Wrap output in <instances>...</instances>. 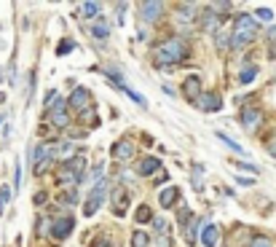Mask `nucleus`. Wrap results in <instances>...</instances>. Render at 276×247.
I'll return each mask as SVG.
<instances>
[{
    "label": "nucleus",
    "instance_id": "f257e3e1",
    "mask_svg": "<svg viewBox=\"0 0 276 247\" xmlns=\"http://www.w3.org/2000/svg\"><path fill=\"white\" fill-rule=\"evenodd\" d=\"M185 54H188V46H185L183 38H166L164 43H158L153 49V59L158 65H175V62L183 59Z\"/></svg>",
    "mask_w": 276,
    "mask_h": 247
},
{
    "label": "nucleus",
    "instance_id": "f03ea898",
    "mask_svg": "<svg viewBox=\"0 0 276 247\" xmlns=\"http://www.w3.org/2000/svg\"><path fill=\"white\" fill-rule=\"evenodd\" d=\"M255 35H258V22H255L250 14L236 16V30H233V41H231L233 49H242V46H247L250 41H255Z\"/></svg>",
    "mask_w": 276,
    "mask_h": 247
},
{
    "label": "nucleus",
    "instance_id": "7ed1b4c3",
    "mask_svg": "<svg viewBox=\"0 0 276 247\" xmlns=\"http://www.w3.org/2000/svg\"><path fill=\"white\" fill-rule=\"evenodd\" d=\"M105 191H108V183H105V180H97V186L91 188V194L86 199V207H83V215H86V218H91L94 212L99 210V204L105 199Z\"/></svg>",
    "mask_w": 276,
    "mask_h": 247
},
{
    "label": "nucleus",
    "instance_id": "20e7f679",
    "mask_svg": "<svg viewBox=\"0 0 276 247\" xmlns=\"http://www.w3.org/2000/svg\"><path fill=\"white\" fill-rule=\"evenodd\" d=\"M196 105L201 108V110H206V113H215V110H220V108H223V100L217 97L215 91H204L201 97L196 100Z\"/></svg>",
    "mask_w": 276,
    "mask_h": 247
},
{
    "label": "nucleus",
    "instance_id": "39448f33",
    "mask_svg": "<svg viewBox=\"0 0 276 247\" xmlns=\"http://www.w3.org/2000/svg\"><path fill=\"white\" fill-rule=\"evenodd\" d=\"M73 226H75L73 218H59V221L51 226V236H54V239H67L70 231H73Z\"/></svg>",
    "mask_w": 276,
    "mask_h": 247
},
{
    "label": "nucleus",
    "instance_id": "423d86ee",
    "mask_svg": "<svg viewBox=\"0 0 276 247\" xmlns=\"http://www.w3.org/2000/svg\"><path fill=\"white\" fill-rule=\"evenodd\" d=\"M183 94L188 100H198L201 97V78H198V75H190V78H185V83H183Z\"/></svg>",
    "mask_w": 276,
    "mask_h": 247
},
{
    "label": "nucleus",
    "instance_id": "0eeeda50",
    "mask_svg": "<svg viewBox=\"0 0 276 247\" xmlns=\"http://www.w3.org/2000/svg\"><path fill=\"white\" fill-rule=\"evenodd\" d=\"M51 121H54V127H67V123H70V118H67V102H64V100H56L54 102Z\"/></svg>",
    "mask_w": 276,
    "mask_h": 247
},
{
    "label": "nucleus",
    "instance_id": "6e6552de",
    "mask_svg": "<svg viewBox=\"0 0 276 247\" xmlns=\"http://www.w3.org/2000/svg\"><path fill=\"white\" fill-rule=\"evenodd\" d=\"M140 11H142V19H145V22H156V19L161 16V11H164V3H158V0H153V3H142L140 6Z\"/></svg>",
    "mask_w": 276,
    "mask_h": 247
},
{
    "label": "nucleus",
    "instance_id": "1a4fd4ad",
    "mask_svg": "<svg viewBox=\"0 0 276 247\" xmlns=\"http://www.w3.org/2000/svg\"><path fill=\"white\" fill-rule=\"evenodd\" d=\"M131 153H134V145H131L129 140L116 142V145H113V150H110L113 159H131Z\"/></svg>",
    "mask_w": 276,
    "mask_h": 247
},
{
    "label": "nucleus",
    "instance_id": "9d476101",
    "mask_svg": "<svg viewBox=\"0 0 276 247\" xmlns=\"http://www.w3.org/2000/svg\"><path fill=\"white\" fill-rule=\"evenodd\" d=\"M89 100H91V91L83 89V86H78V89L70 94V105H73V108H86Z\"/></svg>",
    "mask_w": 276,
    "mask_h": 247
},
{
    "label": "nucleus",
    "instance_id": "9b49d317",
    "mask_svg": "<svg viewBox=\"0 0 276 247\" xmlns=\"http://www.w3.org/2000/svg\"><path fill=\"white\" fill-rule=\"evenodd\" d=\"M217 239H220V229H217L215 223L204 226V231H201V242H204V247H215Z\"/></svg>",
    "mask_w": 276,
    "mask_h": 247
},
{
    "label": "nucleus",
    "instance_id": "f8f14e48",
    "mask_svg": "<svg viewBox=\"0 0 276 247\" xmlns=\"http://www.w3.org/2000/svg\"><path fill=\"white\" fill-rule=\"evenodd\" d=\"M126 199H129L126 188H116V191H113V204H116V215H123V212H126Z\"/></svg>",
    "mask_w": 276,
    "mask_h": 247
},
{
    "label": "nucleus",
    "instance_id": "ddd939ff",
    "mask_svg": "<svg viewBox=\"0 0 276 247\" xmlns=\"http://www.w3.org/2000/svg\"><path fill=\"white\" fill-rule=\"evenodd\" d=\"M260 110H255V108H247L244 113H242V123H244V127L247 129H255V127H258V123H260Z\"/></svg>",
    "mask_w": 276,
    "mask_h": 247
},
{
    "label": "nucleus",
    "instance_id": "4468645a",
    "mask_svg": "<svg viewBox=\"0 0 276 247\" xmlns=\"http://www.w3.org/2000/svg\"><path fill=\"white\" fill-rule=\"evenodd\" d=\"M158 167H161V161L153 159V156H148V159H142L140 164H137V172H140V175H153Z\"/></svg>",
    "mask_w": 276,
    "mask_h": 247
},
{
    "label": "nucleus",
    "instance_id": "2eb2a0df",
    "mask_svg": "<svg viewBox=\"0 0 276 247\" xmlns=\"http://www.w3.org/2000/svg\"><path fill=\"white\" fill-rule=\"evenodd\" d=\"M175 199H177V188L172 186V188H166V191H161L158 202H161V207H172V204H175Z\"/></svg>",
    "mask_w": 276,
    "mask_h": 247
},
{
    "label": "nucleus",
    "instance_id": "dca6fc26",
    "mask_svg": "<svg viewBox=\"0 0 276 247\" xmlns=\"http://www.w3.org/2000/svg\"><path fill=\"white\" fill-rule=\"evenodd\" d=\"M196 229H198V218H190L185 226V242L188 244H196Z\"/></svg>",
    "mask_w": 276,
    "mask_h": 247
},
{
    "label": "nucleus",
    "instance_id": "f3484780",
    "mask_svg": "<svg viewBox=\"0 0 276 247\" xmlns=\"http://www.w3.org/2000/svg\"><path fill=\"white\" fill-rule=\"evenodd\" d=\"M134 218H137V223H148V221H153V210H150L148 204H142L140 210L134 212Z\"/></svg>",
    "mask_w": 276,
    "mask_h": 247
},
{
    "label": "nucleus",
    "instance_id": "a211bd4d",
    "mask_svg": "<svg viewBox=\"0 0 276 247\" xmlns=\"http://www.w3.org/2000/svg\"><path fill=\"white\" fill-rule=\"evenodd\" d=\"M217 140H220V142H225V145H228V148H231V150H236V153H244V148L239 145V142H233L231 137H228V135H225V132H217Z\"/></svg>",
    "mask_w": 276,
    "mask_h": 247
},
{
    "label": "nucleus",
    "instance_id": "6ab92c4d",
    "mask_svg": "<svg viewBox=\"0 0 276 247\" xmlns=\"http://www.w3.org/2000/svg\"><path fill=\"white\" fill-rule=\"evenodd\" d=\"M148 234L145 231H134V234H131V247H148Z\"/></svg>",
    "mask_w": 276,
    "mask_h": 247
},
{
    "label": "nucleus",
    "instance_id": "aec40b11",
    "mask_svg": "<svg viewBox=\"0 0 276 247\" xmlns=\"http://www.w3.org/2000/svg\"><path fill=\"white\" fill-rule=\"evenodd\" d=\"M177 11H180V16H183V19H190V16H196V14H193L196 6H193V3H180Z\"/></svg>",
    "mask_w": 276,
    "mask_h": 247
},
{
    "label": "nucleus",
    "instance_id": "412c9836",
    "mask_svg": "<svg viewBox=\"0 0 276 247\" xmlns=\"http://www.w3.org/2000/svg\"><path fill=\"white\" fill-rule=\"evenodd\" d=\"M83 164H86V161H83V156H75L73 161H67V167H70L78 177H81V172H83Z\"/></svg>",
    "mask_w": 276,
    "mask_h": 247
},
{
    "label": "nucleus",
    "instance_id": "4be33fe9",
    "mask_svg": "<svg viewBox=\"0 0 276 247\" xmlns=\"http://www.w3.org/2000/svg\"><path fill=\"white\" fill-rule=\"evenodd\" d=\"M255 75H258V68H244L242 75H239V81L242 83H250V81H255Z\"/></svg>",
    "mask_w": 276,
    "mask_h": 247
},
{
    "label": "nucleus",
    "instance_id": "5701e85b",
    "mask_svg": "<svg viewBox=\"0 0 276 247\" xmlns=\"http://www.w3.org/2000/svg\"><path fill=\"white\" fill-rule=\"evenodd\" d=\"M8 199H11V188H8V186H3V188H0V215H3L6 204H8Z\"/></svg>",
    "mask_w": 276,
    "mask_h": 247
},
{
    "label": "nucleus",
    "instance_id": "b1692460",
    "mask_svg": "<svg viewBox=\"0 0 276 247\" xmlns=\"http://www.w3.org/2000/svg\"><path fill=\"white\" fill-rule=\"evenodd\" d=\"M153 226H156V231H158L161 236H166V234H169V223L164 221V218H153Z\"/></svg>",
    "mask_w": 276,
    "mask_h": 247
},
{
    "label": "nucleus",
    "instance_id": "393cba45",
    "mask_svg": "<svg viewBox=\"0 0 276 247\" xmlns=\"http://www.w3.org/2000/svg\"><path fill=\"white\" fill-rule=\"evenodd\" d=\"M97 11H99L97 3H83V16H86V19H94V16H97Z\"/></svg>",
    "mask_w": 276,
    "mask_h": 247
},
{
    "label": "nucleus",
    "instance_id": "a878e982",
    "mask_svg": "<svg viewBox=\"0 0 276 247\" xmlns=\"http://www.w3.org/2000/svg\"><path fill=\"white\" fill-rule=\"evenodd\" d=\"M91 33H94V38H99V41H102V38H108L110 30H108V24H94V30H91Z\"/></svg>",
    "mask_w": 276,
    "mask_h": 247
},
{
    "label": "nucleus",
    "instance_id": "bb28decb",
    "mask_svg": "<svg viewBox=\"0 0 276 247\" xmlns=\"http://www.w3.org/2000/svg\"><path fill=\"white\" fill-rule=\"evenodd\" d=\"M250 247H273V244H271V239H265V236H255L250 242Z\"/></svg>",
    "mask_w": 276,
    "mask_h": 247
},
{
    "label": "nucleus",
    "instance_id": "cd10ccee",
    "mask_svg": "<svg viewBox=\"0 0 276 247\" xmlns=\"http://www.w3.org/2000/svg\"><path fill=\"white\" fill-rule=\"evenodd\" d=\"M255 14H258V19H263V22H271V19H273V11H271V8H258Z\"/></svg>",
    "mask_w": 276,
    "mask_h": 247
},
{
    "label": "nucleus",
    "instance_id": "c85d7f7f",
    "mask_svg": "<svg viewBox=\"0 0 276 247\" xmlns=\"http://www.w3.org/2000/svg\"><path fill=\"white\" fill-rule=\"evenodd\" d=\"M73 46H75L73 41H62L59 46H56V54H59V56H62V54H67V51H73Z\"/></svg>",
    "mask_w": 276,
    "mask_h": 247
},
{
    "label": "nucleus",
    "instance_id": "c756f323",
    "mask_svg": "<svg viewBox=\"0 0 276 247\" xmlns=\"http://www.w3.org/2000/svg\"><path fill=\"white\" fill-rule=\"evenodd\" d=\"M126 94H129V97H131V100L137 102V105H142V108H145V97H142V94H137V91H131V89H126Z\"/></svg>",
    "mask_w": 276,
    "mask_h": 247
},
{
    "label": "nucleus",
    "instance_id": "7c9ffc66",
    "mask_svg": "<svg viewBox=\"0 0 276 247\" xmlns=\"http://www.w3.org/2000/svg\"><path fill=\"white\" fill-rule=\"evenodd\" d=\"M188 215H190L188 204H180V215H177V218H180V223H185V221H188Z\"/></svg>",
    "mask_w": 276,
    "mask_h": 247
},
{
    "label": "nucleus",
    "instance_id": "2f4dec72",
    "mask_svg": "<svg viewBox=\"0 0 276 247\" xmlns=\"http://www.w3.org/2000/svg\"><path fill=\"white\" fill-rule=\"evenodd\" d=\"M156 247H172V242H169V236H158V239H156Z\"/></svg>",
    "mask_w": 276,
    "mask_h": 247
},
{
    "label": "nucleus",
    "instance_id": "473e14b6",
    "mask_svg": "<svg viewBox=\"0 0 276 247\" xmlns=\"http://www.w3.org/2000/svg\"><path fill=\"white\" fill-rule=\"evenodd\" d=\"M239 169H247V172H258V167H255V164H247V161H244V164H239Z\"/></svg>",
    "mask_w": 276,
    "mask_h": 247
},
{
    "label": "nucleus",
    "instance_id": "72a5a7b5",
    "mask_svg": "<svg viewBox=\"0 0 276 247\" xmlns=\"http://www.w3.org/2000/svg\"><path fill=\"white\" fill-rule=\"evenodd\" d=\"M70 150H73V145H70V142H64V145L59 148V153H62V156H67V153H70Z\"/></svg>",
    "mask_w": 276,
    "mask_h": 247
},
{
    "label": "nucleus",
    "instance_id": "f704fd0d",
    "mask_svg": "<svg viewBox=\"0 0 276 247\" xmlns=\"http://www.w3.org/2000/svg\"><path fill=\"white\" fill-rule=\"evenodd\" d=\"M217 46H220V49H225V46H228V41H225V35H223V33L217 35Z\"/></svg>",
    "mask_w": 276,
    "mask_h": 247
},
{
    "label": "nucleus",
    "instance_id": "c9c22d12",
    "mask_svg": "<svg viewBox=\"0 0 276 247\" xmlns=\"http://www.w3.org/2000/svg\"><path fill=\"white\" fill-rule=\"evenodd\" d=\"M89 118H94V113H91V110H83V116H81V121H83V123H89Z\"/></svg>",
    "mask_w": 276,
    "mask_h": 247
},
{
    "label": "nucleus",
    "instance_id": "e433bc0d",
    "mask_svg": "<svg viewBox=\"0 0 276 247\" xmlns=\"http://www.w3.org/2000/svg\"><path fill=\"white\" fill-rule=\"evenodd\" d=\"M19 180H22V169H19V167H16V172H14V188L19 186Z\"/></svg>",
    "mask_w": 276,
    "mask_h": 247
},
{
    "label": "nucleus",
    "instance_id": "4c0bfd02",
    "mask_svg": "<svg viewBox=\"0 0 276 247\" xmlns=\"http://www.w3.org/2000/svg\"><path fill=\"white\" fill-rule=\"evenodd\" d=\"M62 202H75V194H62Z\"/></svg>",
    "mask_w": 276,
    "mask_h": 247
},
{
    "label": "nucleus",
    "instance_id": "58836bf2",
    "mask_svg": "<svg viewBox=\"0 0 276 247\" xmlns=\"http://www.w3.org/2000/svg\"><path fill=\"white\" fill-rule=\"evenodd\" d=\"M268 41H273V43H276V27H271V30H268Z\"/></svg>",
    "mask_w": 276,
    "mask_h": 247
},
{
    "label": "nucleus",
    "instance_id": "ea45409f",
    "mask_svg": "<svg viewBox=\"0 0 276 247\" xmlns=\"http://www.w3.org/2000/svg\"><path fill=\"white\" fill-rule=\"evenodd\" d=\"M6 81V73H3V68H0V83H3Z\"/></svg>",
    "mask_w": 276,
    "mask_h": 247
}]
</instances>
